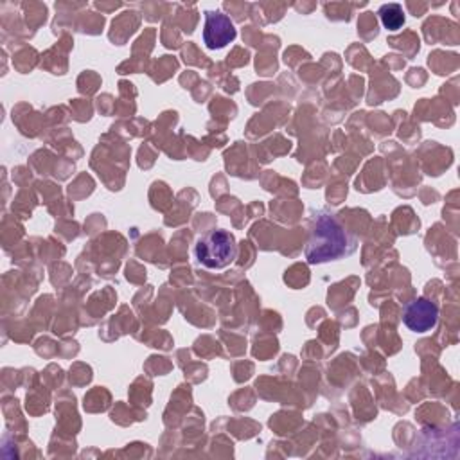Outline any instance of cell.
I'll list each match as a JSON object with an SVG mask.
<instances>
[{"label":"cell","mask_w":460,"mask_h":460,"mask_svg":"<svg viewBox=\"0 0 460 460\" xmlns=\"http://www.w3.org/2000/svg\"><path fill=\"white\" fill-rule=\"evenodd\" d=\"M358 246L356 237L343 228L329 210H313L309 237L304 255L309 264L338 261L350 255Z\"/></svg>","instance_id":"6da1fadb"},{"label":"cell","mask_w":460,"mask_h":460,"mask_svg":"<svg viewBox=\"0 0 460 460\" xmlns=\"http://www.w3.org/2000/svg\"><path fill=\"white\" fill-rule=\"evenodd\" d=\"M194 255L201 266L208 270H223L237 257L235 237L228 230H212L198 239Z\"/></svg>","instance_id":"7a4b0ae2"},{"label":"cell","mask_w":460,"mask_h":460,"mask_svg":"<svg viewBox=\"0 0 460 460\" xmlns=\"http://www.w3.org/2000/svg\"><path fill=\"white\" fill-rule=\"evenodd\" d=\"M438 322V307L426 296H417L404 304L402 323L413 332H428L435 329Z\"/></svg>","instance_id":"3957f363"},{"label":"cell","mask_w":460,"mask_h":460,"mask_svg":"<svg viewBox=\"0 0 460 460\" xmlns=\"http://www.w3.org/2000/svg\"><path fill=\"white\" fill-rule=\"evenodd\" d=\"M237 31L230 16L221 11H205V25H203V41L207 49L219 50L234 41Z\"/></svg>","instance_id":"277c9868"},{"label":"cell","mask_w":460,"mask_h":460,"mask_svg":"<svg viewBox=\"0 0 460 460\" xmlns=\"http://www.w3.org/2000/svg\"><path fill=\"white\" fill-rule=\"evenodd\" d=\"M379 18L385 29L399 31L404 23V11L399 4H383L379 7Z\"/></svg>","instance_id":"5b68a950"}]
</instances>
